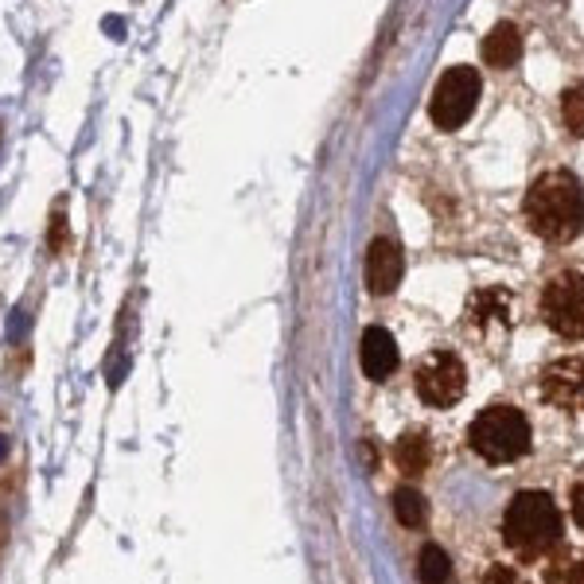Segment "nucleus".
<instances>
[{
    "instance_id": "1",
    "label": "nucleus",
    "mask_w": 584,
    "mask_h": 584,
    "mask_svg": "<svg viewBox=\"0 0 584 584\" xmlns=\"http://www.w3.org/2000/svg\"><path fill=\"white\" fill-rule=\"evenodd\" d=\"M522 219L542 241H573L584 231V187L573 172L554 167L530 184L522 199Z\"/></svg>"
},
{
    "instance_id": "2",
    "label": "nucleus",
    "mask_w": 584,
    "mask_h": 584,
    "mask_svg": "<svg viewBox=\"0 0 584 584\" xmlns=\"http://www.w3.org/2000/svg\"><path fill=\"white\" fill-rule=\"evenodd\" d=\"M561 534H566V519L549 492H519L502 514V542L526 561L554 554L561 546Z\"/></svg>"
},
{
    "instance_id": "3",
    "label": "nucleus",
    "mask_w": 584,
    "mask_h": 584,
    "mask_svg": "<svg viewBox=\"0 0 584 584\" xmlns=\"http://www.w3.org/2000/svg\"><path fill=\"white\" fill-rule=\"evenodd\" d=\"M468 445L475 456H483L487 464H514L530 452L534 433L522 409L514 406H487L468 428Z\"/></svg>"
},
{
    "instance_id": "4",
    "label": "nucleus",
    "mask_w": 584,
    "mask_h": 584,
    "mask_svg": "<svg viewBox=\"0 0 584 584\" xmlns=\"http://www.w3.org/2000/svg\"><path fill=\"white\" fill-rule=\"evenodd\" d=\"M542 320L561 339H584V273H554L542 288Z\"/></svg>"
},
{
    "instance_id": "5",
    "label": "nucleus",
    "mask_w": 584,
    "mask_h": 584,
    "mask_svg": "<svg viewBox=\"0 0 584 584\" xmlns=\"http://www.w3.org/2000/svg\"><path fill=\"white\" fill-rule=\"evenodd\" d=\"M475 102H480V71H472V66H452V71H445L440 83H436L428 117H433L436 129L452 133L472 117Z\"/></svg>"
},
{
    "instance_id": "6",
    "label": "nucleus",
    "mask_w": 584,
    "mask_h": 584,
    "mask_svg": "<svg viewBox=\"0 0 584 584\" xmlns=\"http://www.w3.org/2000/svg\"><path fill=\"white\" fill-rule=\"evenodd\" d=\"M464 389H468V371L456 355L436 351L418 366V398L425 401V406L448 409L464 398Z\"/></svg>"
},
{
    "instance_id": "7",
    "label": "nucleus",
    "mask_w": 584,
    "mask_h": 584,
    "mask_svg": "<svg viewBox=\"0 0 584 584\" xmlns=\"http://www.w3.org/2000/svg\"><path fill=\"white\" fill-rule=\"evenodd\" d=\"M542 398L557 409H584V355H569V359L549 362L542 371Z\"/></svg>"
},
{
    "instance_id": "8",
    "label": "nucleus",
    "mask_w": 584,
    "mask_h": 584,
    "mask_svg": "<svg viewBox=\"0 0 584 584\" xmlns=\"http://www.w3.org/2000/svg\"><path fill=\"white\" fill-rule=\"evenodd\" d=\"M401 270H406V261H401V250L394 246L389 238L371 241V253H366V288L386 297L394 293L401 281Z\"/></svg>"
},
{
    "instance_id": "9",
    "label": "nucleus",
    "mask_w": 584,
    "mask_h": 584,
    "mask_svg": "<svg viewBox=\"0 0 584 584\" xmlns=\"http://www.w3.org/2000/svg\"><path fill=\"white\" fill-rule=\"evenodd\" d=\"M398 344H394V335L386 332V327H366V335H362V371H366V378L382 382L389 378V374L398 371Z\"/></svg>"
},
{
    "instance_id": "10",
    "label": "nucleus",
    "mask_w": 584,
    "mask_h": 584,
    "mask_svg": "<svg viewBox=\"0 0 584 584\" xmlns=\"http://www.w3.org/2000/svg\"><path fill=\"white\" fill-rule=\"evenodd\" d=\"M483 63L499 66V71H507V66H514L522 59V36L514 24H495L492 32H487V39H483L480 47Z\"/></svg>"
},
{
    "instance_id": "11",
    "label": "nucleus",
    "mask_w": 584,
    "mask_h": 584,
    "mask_svg": "<svg viewBox=\"0 0 584 584\" xmlns=\"http://www.w3.org/2000/svg\"><path fill=\"white\" fill-rule=\"evenodd\" d=\"M394 460H398L401 472L409 475H421L433 460V445H428L425 433H401L398 445H394Z\"/></svg>"
},
{
    "instance_id": "12",
    "label": "nucleus",
    "mask_w": 584,
    "mask_h": 584,
    "mask_svg": "<svg viewBox=\"0 0 584 584\" xmlns=\"http://www.w3.org/2000/svg\"><path fill=\"white\" fill-rule=\"evenodd\" d=\"M468 320L480 324V320H510V293L502 288H487V293H475L472 305H468Z\"/></svg>"
},
{
    "instance_id": "13",
    "label": "nucleus",
    "mask_w": 584,
    "mask_h": 584,
    "mask_svg": "<svg viewBox=\"0 0 584 584\" xmlns=\"http://www.w3.org/2000/svg\"><path fill=\"white\" fill-rule=\"evenodd\" d=\"M546 584H584V549H557L546 566Z\"/></svg>"
},
{
    "instance_id": "14",
    "label": "nucleus",
    "mask_w": 584,
    "mask_h": 584,
    "mask_svg": "<svg viewBox=\"0 0 584 584\" xmlns=\"http://www.w3.org/2000/svg\"><path fill=\"white\" fill-rule=\"evenodd\" d=\"M394 514L406 530H421L428 522V502L413 487H401V492H394Z\"/></svg>"
},
{
    "instance_id": "15",
    "label": "nucleus",
    "mask_w": 584,
    "mask_h": 584,
    "mask_svg": "<svg viewBox=\"0 0 584 584\" xmlns=\"http://www.w3.org/2000/svg\"><path fill=\"white\" fill-rule=\"evenodd\" d=\"M418 576L421 584H445L448 576H452V561H448V554L440 546H425L418 557Z\"/></svg>"
},
{
    "instance_id": "16",
    "label": "nucleus",
    "mask_w": 584,
    "mask_h": 584,
    "mask_svg": "<svg viewBox=\"0 0 584 584\" xmlns=\"http://www.w3.org/2000/svg\"><path fill=\"white\" fill-rule=\"evenodd\" d=\"M561 113H566V125L573 137H584V86H573L561 98Z\"/></svg>"
},
{
    "instance_id": "17",
    "label": "nucleus",
    "mask_w": 584,
    "mask_h": 584,
    "mask_svg": "<svg viewBox=\"0 0 584 584\" xmlns=\"http://www.w3.org/2000/svg\"><path fill=\"white\" fill-rule=\"evenodd\" d=\"M569 499H573V522L584 530V472H581V480L573 483V495H569Z\"/></svg>"
},
{
    "instance_id": "18",
    "label": "nucleus",
    "mask_w": 584,
    "mask_h": 584,
    "mask_svg": "<svg viewBox=\"0 0 584 584\" xmlns=\"http://www.w3.org/2000/svg\"><path fill=\"white\" fill-rule=\"evenodd\" d=\"M487 584H526V581H522V576L514 573V569H507V566H495L492 573H487Z\"/></svg>"
}]
</instances>
